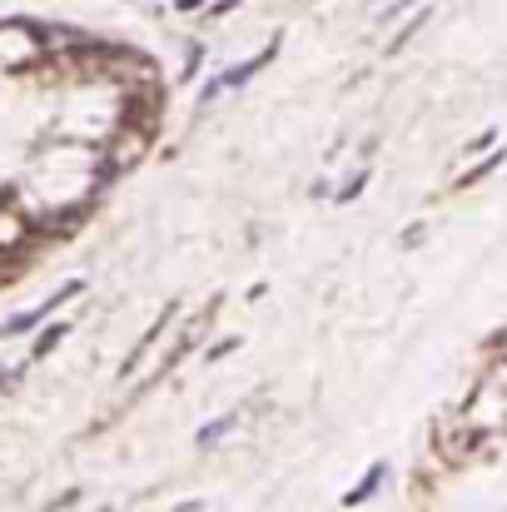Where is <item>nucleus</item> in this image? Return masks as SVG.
Returning <instances> with one entry per match:
<instances>
[{"label": "nucleus", "mask_w": 507, "mask_h": 512, "mask_svg": "<svg viewBox=\"0 0 507 512\" xmlns=\"http://www.w3.org/2000/svg\"><path fill=\"white\" fill-rule=\"evenodd\" d=\"M150 140H155V135H150V130H140V125H135V130H120V150H115L110 170H125V165H135V160L150 150Z\"/></svg>", "instance_id": "obj_1"}, {"label": "nucleus", "mask_w": 507, "mask_h": 512, "mask_svg": "<svg viewBox=\"0 0 507 512\" xmlns=\"http://www.w3.org/2000/svg\"><path fill=\"white\" fill-rule=\"evenodd\" d=\"M274 50H279V40H274V45H264V50H259L254 60H244L239 70H229V75H219V90H239V85H249V80H254V70H264V65L274 60Z\"/></svg>", "instance_id": "obj_2"}, {"label": "nucleus", "mask_w": 507, "mask_h": 512, "mask_svg": "<svg viewBox=\"0 0 507 512\" xmlns=\"http://www.w3.org/2000/svg\"><path fill=\"white\" fill-rule=\"evenodd\" d=\"M378 483H383V463H378V468H368V473H363V483H358L353 493H343V508H358V503H368Z\"/></svg>", "instance_id": "obj_3"}, {"label": "nucleus", "mask_w": 507, "mask_h": 512, "mask_svg": "<svg viewBox=\"0 0 507 512\" xmlns=\"http://www.w3.org/2000/svg\"><path fill=\"white\" fill-rule=\"evenodd\" d=\"M423 20H428V10H418V20H408V25H403V30H398V35H393V40H388V55H398V50H403V45H408V35H413V30H418V25H423Z\"/></svg>", "instance_id": "obj_4"}, {"label": "nucleus", "mask_w": 507, "mask_h": 512, "mask_svg": "<svg viewBox=\"0 0 507 512\" xmlns=\"http://www.w3.org/2000/svg\"><path fill=\"white\" fill-rule=\"evenodd\" d=\"M65 334H70V329H65V324H55V329H45V334H40V343H35V358H45V353H50V348H55V343L65 339Z\"/></svg>", "instance_id": "obj_5"}, {"label": "nucleus", "mask_w": 507, "mask_h": 512, "mask_svg": "<svg viewBox=\"0 0 507 512\" xmlns=\"http://www.w3.org/2000/svg\"><path fill=\"white\" fill-rule=\"evenodd\" d=\"M503 160H507L503 150H498V155H488V160H483V165H478V170H468V174H463V179H458V184H478V179H483V174H488V170H498V165H503Z\"/></svg>", "instance_id": "obj_6"}, {"label": "nucleus", "mask_w": 507, "mask_h": 512, "mask_svg": "<svg viewBox=\"0 0 507 512\" xmlns=\"http://www.w3.org/2000/svg\"><path fill=\"white\" fill-rule=\"evenodd\" d=\"M363 184H368V179H363V174H358V179H353V184H343V189H338V199H353V194H358V189H363Z\"/></svg>", "instance_id": "obj_7"}, {"label": "nucleus", "mask_w": 507, "mask_h": 512, "mask_svg": "<svg viewBox=\"0 0 507 512\" xmlns=\"http://www.w3.org/2000/svg\"><path fill=\"white\" fill-rule=\"evenodd\" d=\"M408 5H413V0H398V5H388V20H398V15H403Z\"/></svg>", "instance_id": "obj_8"}, {"label": "nucleus", "mask_w": 507, "mask_h": 512, "mask_svg": "<svg viewBox=\"0 0 507 512\" xmlns=\"http://www.w3.org/2000/svg\"><path fill=\"white\" fill-rule=\"evenodd\" d=\"M199 5H204V0H179V10H199Z\"/></svg>", "instance_id": "obj_9"}]
</instances>
